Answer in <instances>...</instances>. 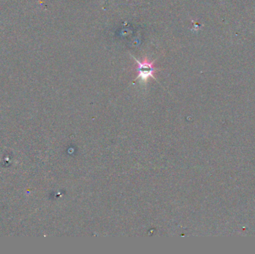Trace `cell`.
Instances as JSON below:
<instances>
[{
    "label": "cell",
    "instance_id": "obj_1",
    "mask_svg": "<svg viewBox=\"0 0 255 254\" xmlns=\"http://www.w3.org/2000/svg\"><path fill=\"white\" fill-rule=\"evenodd\" d=\"M134 59H135L136 62L137 63V71L138 72V75H137V78H140L141 81L146 82L148 81L149 78H152L155 79V76H154V73H155V70H157L154 66V63L155 61L152 62H149L146 58L144 59V60L139 61L137 60L135 57H133Z\"/></svg>",
    "mask_w": 255,
    "mask_h": 254
}]
</instances>
